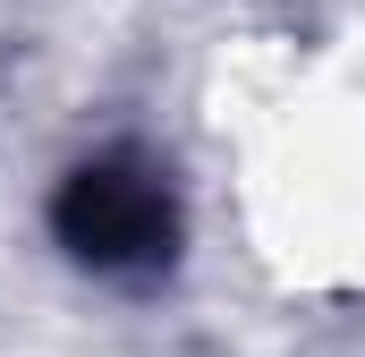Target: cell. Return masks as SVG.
Segmentation results:
<instances>
[{"label":"cell","instance_id":"cell-1","mask_svg":"<svg viewBox=\"0 0 365 357\" xmlns=\"http://www.w3.org/2000/svg\"><path fill=\"white\" fill-rule=\"evenodd\" d=\"M51 230L77 264L136 281V272H162L179 256V196L145 154H102V162L60 178Z\"/></svg>","mask_w":365,"mask_h":357}]
</instances>
